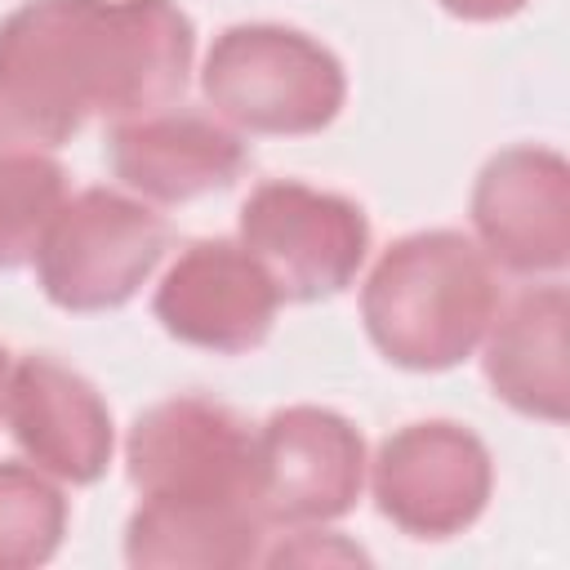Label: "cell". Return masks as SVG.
<instances>
[{"label":"cell","mask_w":570,"mask_h":570,"mask_svg":"<svg viewBox=\"0 0 570 570\" xmlns=\"http://www.w3.org/2000/svg\"><path fill=\"white\" fill-rule=\"evenodd\" d=\"M107 151H111V169L120 183L165 205L232 187L245 169L240 138L191 111L120 125Z\"/></svg>","instance_id":"obj_12"},{"label":"cell","mask_w":570,"mask_h":570,"mask_svg":"<svg viewBox=\"0 0 570 570\" xmlns=\"http://www.w3.org/2000/svg\"><path fill=\"white\" fill-rule=\"evenodd\" d=\"M276 285L263 263L232 240H196L156 289L160 325L209 352H249L276 316Z\"/></svg>","instance_id":"obj_9"},{"label":"cell","mask_w":570,"mask_h":570,"mask_svg":"<svg viewBox=\"0 0 570 570\" xmlns=\"http://www.w3.org/2000/svg\"><path fill=\"white\" fill-rule=\"evenodd\" d=\"M9 432L49 472L85 485L111 459V419L98 392L49 356H27L9 383Z\"/></svg>","instance_id":"obj_11"},{"label":"cell","mask_w":570,"mask_h":570,"mask_svg":"<svg viewBox=\"0 0 570 570\" xmlns=\"http://www.w3.org/2000/svg\"><path fill=\"white\" fill-rule=\"evenodd\" d=\"M169 227L102 187L62 205L36 249L45 294L67 312H98L125 303L160 263Z\"/></svg>","instance_id":"obj_5"},{"label":"cell","mask_w":570,"mask_h":570,"mask_svg":"<svg viewBox=\"0 0 570 570\" xmlns=\"http://www.w3.org/2000/svg\"><path fill=\"white\" fill-rule=\"evenodd\" d=\"M379 512L419 539L463 530L490 494L481 441L454 423H414L396 432L374 468Z\"/></svg>","instance_id":"obj_8"},{"label":"cell","mask_w":570,"mask_h":570,"mask_svg":"<svg viewBox=\"0 0 570 570\" xmlns=\"http://www.w3.org/2000/svg\"><path fill=\"white\" fill-rule=\"evenodd\" d=\"M476 232L512 272H552L570 245V183L552 151L517 147L485 165L472 196Z\"/></svg>","instance_id":"obj_10"},{"label":"cell","mask_w":570,"mask_h":570,"mask_svg":"<svg viewBox=\"0 0 570 570\" xmlns=\"http://www.w3.org/2000/svg\"><path fill=\"white\" fill-rule=\"evenodd\" d=\"M0 392H4V352H0Z\"/></svg>","instance_id":"obj_17"},{"label":"cell","mask_w":570,"mask_h":570,"mask_svg":"<svg viewBox=\"0 0 570 570\" xmlns=\"http://www.w3.org/2000/svg\"><path fill=\"white\" fill-rule=\"evenodd\" d=\"M494 272L459 232L396 240L361 294L370 338L405 370H445L463 361L494 321Z\"/></svg>","instance_id":"obj_3"},{"label":"cell","mask_w":570,"mask_h":570,"mask_svg":"<svg viewBox=\"0 0 570 570\" xmlns=\"http://www.w3.org/2000/svg\"><path fill=\"white\" fill-rule=\"evenodd\" d=\"M240 240L263 263L281 298L312 303L338 294L365 249L370 223L361 205L303 183H263L240 209Z\"/></svg>","instance_id":"obj_6"},{"label":"cell","mask_w":570,"mask_h":570,"mask_svg":"<svg viewBox=\"0 0 570 570\" xmlns=\"http://www.w3.org/2000/svg\"><path fill=\"white\" fill-rule=\"evenodd\" d=\"M62 494L22 463H0V570L40 566L62 539Z\"/></svg>","instance_id":"obj_15"},{"label":"cell","mask_w":570,"mask_h":570,"mask_svg":"<svg viewBox=\"0 0 570 570\" xmlns=\"http://www.w3.org/2000/svg\"><path fill=\"white\" fill-rule=\"evenodd\" d=\"M205 98L254 134H312L343 107V67L289 27H232L205 58Z\"/></svg>","instance_id":"obj_4"},{"label":"cell","mask_w":570,"mask_h":570,"mask_svg":"<svg viewBox=\"0 0 570 570\" xmlns=\"http://www.w3.org/2000/svg\"><path fill=\"white\" fill-rule=\"evenodd\" d=\"M62 209V169L36 151H0V267L36 258Z\"/></svg>","instance_id":"obj_14"},{"label":"cell","mask_w":570,"mask_h":570,"mask_svg":"<svg viewBox=\"0 0 570 570\" xmlns=\"http://www.w3.org/2000/svg\"><path fill=\"white\" fill-rule=\"evenodd\" d=\"M441 4L454 9V13H463V18H503V13L521 9L525 0H441Z\"/></svg>","instance_id":"obj_16"},{"label":"cell","mask_w":570,"mask_h":570,"mask_svg":"<svg viewBox=\"0 0 570 570\" xmlns=\"http://www.w3.org/2000/svg\"><path fill=\"white\" fill-rule=\"evenodd\" d=\"M129 566H245L263 534L254 436L214 401L178 396L147 410L129 436Z\"/></svg>","instance_id":"obj_2"},{"label":"cell","mask_w":570,"mask_h":570,"mask_svg":"<svg viewBox=\"0 0 570 570\" xmlns=\"http://www.w3.org/2000/svg\"><path fill=\"white\" fill-rule=\"evenodd\" d=\"M485 374L494 392L521 410L561 423L566 419V289H539L512 303L485 347Z\"/></svg>","instance_id":"obj_13"},{"label":"cell","mask_w":570,"mask_h":570,"mask_svg":"<svg viewBox=\"0 0 570 570\" xmlns=\"http://www.w3.org/2000/svg\"><path fill=\"white\" fill-rule=\"evenodd\" d=\"M361 436L330 410H281L254 436V485L263 521H330L361 490Z\"/></svg>","instance_id":"obj_7"},{"label":"cell","mask_w":570,"mask_h":570,"mask_svg":"<svg viewBox=\"0 0 570 570\" xmlns=\"http://www.w3.org/2000/svg\"><path fill=\"white\" fill-rule=\"evenodd\" d=\"M191 22L174 0H27L0 27V151L58 147L89 116L174 102Z\"/></svg>","instance_id":"obj_1"}]
</instances>
